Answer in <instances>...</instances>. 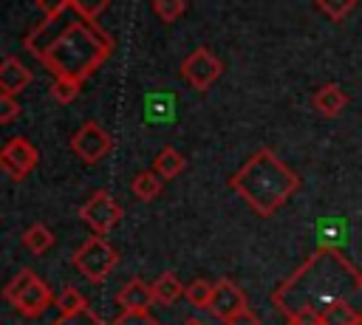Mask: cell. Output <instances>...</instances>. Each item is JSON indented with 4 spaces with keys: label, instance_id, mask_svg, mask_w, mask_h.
<instances>
[{
    "label": "cell",
    "instance_id": "obj_1",
    "mask_svg": "<svg viewBox=\"0 0 362 325\" xmlns=\"http://www.w3.org/2000/svg\"><path fill=\"white\" fill-rule=\"evenodd\" d=\"M25 48L57 79H88L113 51V40L90 20L65 8L57 17H45L25 37Z\"/></svg>",
    "mask_w": 362,
    "mask_h": 325
},
{
    "label": "cell",
    "instance_id": "obj_2",
    "mask_svg": "<svg viewBox=\"0 0 362 325\" xmlns=\"http://www.w3.org/2000/svg\"><path fill=\"white\" fill-rule=\"evenodd\" d=\"M229 187L260 215L272 218L297 189H300V175L283 164L269 147H260L249 161L240 164L238 172H232Z\"/></svg>",
    "mask_w": 362,
    "mask_h": 325
},
{
    "label": "cell",
    "instance_id": "obj_3",
    "mask_svg": "<svg viewBox=\"0 0 362 325\" xmlns=\"http://www.w3.org/2000/svg\"><path fill=\"white\" fill-rule=\"evenodd\" d=\"M3 297H6L23 317H28V319L42 317L45 308L54 305V300H57V294H54L31 268L17 271V274L8 280V285L3 288Z\"/></svg>",
    "mask_w": 362,
    "mask_h": 325
},
{
    "label": "cell",
    "instance_id": "obj_4",
    "mask_svg": "<svg viewBox=\"0 0 362 325\" xmlns=\"http://www.w3.org/2000/svg\"><path fill=\"white\" fill-rule=\"evenodd\" d=\"M71 260H74L76 271H79L85 280H90V283H102V280H107V274L116 268V263H119V252L110 246L107 237H102V235H90V237L74 252Z\"/></svg>",
    "mask_w": 362,
    "mask_h": 325
},
{
    "label": "cell",
    "instance_id": "obj_5",
    "mask_svg": "<svg viewBox=\"0 0 362 325\" xmlns=\"http://www.w3.org/2000/svg\"><path fill=\"white\" fill-rule=\"evenodd\" d=\"M79 220L85 223V226H90V232L93 235H107V232H113V226L122 220V206H119V201L110 195V192H105V189H96L82 206H79Z\"/></svg>",
    "mask_w": 362,
    "mask_h": 325
},
{
    "label": "cell",
    "instance_id": "obj_6",
    "mask_svg": "<svg viewBox=\"0 0 362 325\" xmlns=\"http://www.w3.org/2000/svg\"><path fill=\"white\" fill-rule=\"evenodd\" d=\"M37 161H40V153L25 136L8 138L3 144V150H0V167L11 181H23L37 167Z\"/></svg>",
    "mask_w": 362,
    "mask_h": 325
},
{
    "label": "cell",
    "instance_id": "obj_7",
    "mask_svg": "<svg viewBox=\"0 0 362 325\" xmlns=\"http://www.w3.org/2000/svg\"><path fill=\"white\" fill-rule=\"evenodd\" d=\"M113 141L105 133V127L99 122H85L74 136H71V150L85 161V164H96L110 153Z\"/></svg>",
    "mask_w": 362,
    "mask_h": 325
},
{
    "label": "cell",
    "instance_id": "obj_8",
    "mask_svg": "<svg viewBox=\"0 0 362 325\" xmlns=\"http://www.w3.org/2000/svg\"><path fill=\"white\" fill-rule=\"evenodd\" d=\"M221 71H223V65H221V59H218L209 48H195V51L184 59V65H181V76H184L192 88H198V90H206V88L221 76Z\"/></svg>",
    "mask_w": 362,
    "mask_h": 325
},
{
    "label": "cell",
    "instance_id": "obj_9",
    "mask_svg": "<svg viewBox=\"0 0 362 325\" xmlns=\"http://www.w3.org/2000/svg\"><path fill=\"white\" fill-rule=\"evenodd\" d=\"M243 308H249V300H246V294L240 291V285H238L235 280H229V277H221V280L215 283L212 302H209L206 311H209L215 319L226 322L229 317H235V314L243 311Z\"/></svg>",
    "mask_w": 362,
    "mask_h": 325
},
{
    "label": "cell",
    "instance_id": "obj_10",
    "mask_svg": "<svg viewBox=\"0 0 362 325\" xmlns=\"http://www.w3.org/2000/svg\"><path fill=\"white\" fill-rule=\"evenodd\" d=\"M116 302H119V308H122V311L150 308V302H156V297H153V283H144L141 277L127 280V283L119 288Z\"/></svg>",
    "mask_w": 362,
    "mask_h": 325
},
{
    "label": "cell",
    "instance_id": "obj_11",
    "mask_svg": "<svg viewBox=\"0 0 362 325\" xmlns=\"http://www.w3.org/2000/svg\"><path fill=\"white\" fill-rule=\"evenodd\" d=\"M28 82H31V71L17 57H3V62H0V93L17 96L23 88H28Z\"/></svg>",
    "mask_w": 362,
    "mask_h": 325
},
{
    "label": "cell",
    "instance_id": "obj_12",
    "mask_svg": "<svg viewBox=\"0 0 362 325\" xmlns=\"http://www.w3.org/2000/svg\"><path fill=\"white\" fill-rule=\"evenodd\" d=\"M322 325H362V308H356L348 297L334 300L320 311Z\"/></svg>",
    "mask_w": 362,
    "mask_h": 325
},
{
    "label": "cell",
    "instance_id": "obj_13",
    "mask_svg": "<svg viewBox=\"0 0 362 325\" xmlns=\"http://www.w3.org/2000/svg\"><path fill=\"white\" fill-rule=\"evenodd\" d=\"M345 105H348V93H345L337 82H325V85L314 93V107H317L322 116H339Z\"/></svg>",
    "mask_w": 362,
    "mask_h": 325
},
{
    "label": "cell",
    "instance_id": "obj_14",
    "mask_svg": "<svg viewBox=\"0 0 362 325\" xmlns=\"http://www.w3.org/2000/svg\"><path fill=\"white\" fill-rule=\"evenodd\" d=\"M153 170H156L164 181H170V178H178V175L187 170V158H184L175 147H161V150L156 153V158H153Z\"/></svg>",
    "mask_w": 362,
    "mask_h": 325
},
{
    "label": "cell",
    "instance_id": "obj_15",
    "mask_svg": "<svg viewBox=\"0 0 362 325\" xmlns=\"http://www.w3.org/2000/svg\"><path fill=\"white\" fill-rule=\"evenodd\" d=\"M164 189V178L156 172V170H144L139 172L133 181H130V192L139 198V201H153L156 195H161Z\"/></svg>",
    "mask_w": 362,
    "mask_h": 325
},
{
    "label": "cell",
    "instance_id": "obj_16",
    "mask_svg": "<svg viewBox=\"0 0 362 325\" xmlns=\"http://www.w3.org/2000/svg\"><path fill=\"white\" fill-rule=\"evenodd\" d=\"M54 243H57V237H54V232H51L45 223H31V226L23 232V246H25L31 254H45Z\"/></svg>",
    "mask_w": 362,
    "mask_h": 325
},
{
    "label": "cell",
    "instance_id": "obj_17",
    "mask_svg": "<svg viewBox=\"0 0 362 325\" xmlns=\"http://www.w3.org/2000/svg\"><path fill=\"white\" fill-rule=\"evenodd\" d=\"M184 288H187V285H181V280H178L173 271H164V274H158V280L153 283V297H156V302H161V305H173V302L184 294Z\"/></svg>",
    "mask_w": 362,
    "mask_h": 325
},
{
    "label": "cell",
    "instance_id": "obj_18",
    "mask_svg": "<svg viewBox=\"0 0 362 325\" xmlns=\"http://www.w3.org/2000/svg\"><path fill=\"white\" fill-rule=\"evenodd\" d=\"M212 291H215V283H206V280H192L187 283L184 288V297L195 305V308H209L212 302Z\"/></svg>",
    "mask_w": 362,
    "mask_h": 325
},
{
    "label": "cell",
    "instance_id": "obj_19",
    "mask_svg": "<svg viewBox=\"0 0 362 325\" xmlns=\"http://www.w3.org/2000/svg\"><path fill=\"white\" fill-rule=\"evenodd\" d=\"M54 305L59 308V314H76V311L88 308L85 297H82V294H79L74 285H65L62 291H57V300H54Z\"/></svg>",
    "mask_w": 362,
    "mask_h": 325
},
{
    "label": "cell",
    "instance_id": "obj_20",
    "mask_svg": "<svg viewBox=\"0 0 362 325\" xmlns=\"http://www.w3.org/2000/svg\"><path fill=\"white\" fill-rule=\"evenodd\" d=\"M51 325H107L96 311H90V308H82V311H76V314H59Z\"/></svg>",
    "mask_w": 362,
    "mask_h": 325
},
{
    "label": "cell",
    "instance_id": "obj_21",
    "mask_svg": "<svg viewBox=\"0 0 362 325\" xmlns=\"http://www.w3.org/2000/svg\"><path fill=\"white\" fill-rule=\"evenodd\" d=\"M187 3L184 0H153V11L158 14V20L164 23H175L181 14H184Z\"/></svg>",
    "mask_w": 362,
    "mask_h": 325
},
{
    "label": "cell",
    "instance_id": "obj_22",
    "mask_svg": "<svg viewBox=\"0 0 362 325\" xmlns=\"http://www.w3.org/2000/svg\"><path fill=\"white\" fill-rule=\"evenodd\" d=\"M79 88H82V82H79V79H54V85H51V96H54L57 102L68 105L71 99H76Z\"/></svg>",
    "mask_w": 362,
    "mask_h": 325
},
{
    "label": "cell",
    "instance_id": "obj_23",
    "mask_svg": "<svg viewBox=\"0 0 362 325\" xmlns=\"http://www.w3.org/2000/svg\"><path fill=\"white\" fill-rule=\"evenodd\" d=\"M286 319H288V325H322L320 311L311 308V305H297V308H291V311L286 314Z\"/></svg>",
    "mask_w": 362,
    "mask_h": 325
},
{
    "label": "cell",
    "instance_id": "obj_24",
    "mask_svg": "<svg viewBox=\"0 0 362 325\" xmlns=\"http://www.w3.org/2000/svg\"><path fill=\"white\" fill-rule=\"evenodd\" d=\"M107 3H110V0H71L74 11H76L79 17H85V20H90V23L107 8Z\"/></svg>",
    "mask_w": 362,
    "mask_h": 325
},
{
    "label": "cell",
    "instance_id": "obj_25",
    "mask_svg": "<svg viewBox=\"0 0 362 325\" xmlns=\"http://www.w3.org/2000/svg\"><path fill=\"white\" fill-rule=\"evenodd\" d=\"M113 325H158V319L147 311V308H139V311H122Z\"/></svg>",
    "mask_w": 362,
    "mask_h": 325
},
{
    "label": "cell",
    "instance_id": "obj_26",
    "mask_svg": "<svg viewBox=\"0 0 362 325\" xmlns=\"http://www.w3.org/2000/svg\"><path fill=\"white\" fill-rule=\"evenodd\" d=\"M354 6H356V0H317V8L325 11L331 20H342Z\"/></svg>",
    "mask_w": 362,
    "mask_h": 325
},
{
    "label": "cell",
    "instance_id": "obj_27",
    "mask_svg": "<svg viewBox=\"0 0 362 325\" xmlns=\"http://www.w3.org/2000/svg\"><path fill=\"white\" fill-rule=\"evenodd\" d=\"M17 113H20L17 99H14L11 93H0V122H3V124H8Z\"/></svg>",
    "mask_w": 362,
    "mask_h": 325
},
{
    "label": "cell",
    "instance_id": "obj_28",
    "mask_svg": "<svg viewBox=\"0 0 362 325\" xmlns=\"http://www.w3.org/2000/svg\"><path fill=\"white\" fill-rule=\"evenodd\" d=\"M37 3V8L45 14V17H57V14H62L65 8H71V0H34Z\"/></svg>",
    "mask_w": 362,
    "mask_h": 325
},
{
    "label": "cell",
    "instance_id": "obj_29",
    "mask_svg": "<svg viewBox=\"0 0 362 325\" xmlns=\"http://www.w3.org/2000/svg\"><path fill=\"white\" fill-rule=\"evenodd\" d=\"M223 325H260V317H257L252 308H243V311H238L235 317H229Z\"/></svg>",
    "mask_w": 362,
    "mask_h": 325
},
{
    "label": "cell",
    "instance_id": "obj_30",
    "mask_svg": "<svg viewBox=\"0 0 362 325\" xmlns=\"http://www.w3.org/2000/svg\"><path fill=\"white\" fill-rule=\"evenodd\" d=\"M181 325H206V322H204V319H198V317H189V319H184Z\"/></svg>",
    "mask_w": 362,
    "mask_h": 325
},
{
    "label": "cell",
    "instance_id": "obj_31",
    "mask_svg": "<svg viewBox=\"0 0 362 325\" xmlns=\"http://www.w3.org/2000/svg\"><path fill=\"white\" fill-rule=\"evenodd\" d=\"M359 288H362V277H359Z\"/></svg>",
    "mask_w": 362,
    "mask_h": 325
}]
</instances>
